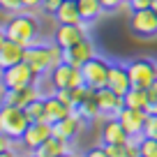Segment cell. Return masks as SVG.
Returning <instances> with one entry per match:
<instances>
[{"label":"cell","mask_w":157,"mask_h":157,"mask_svg":"<svg viewBox=\"0 0 157 157\" xmlns=\"http://www.w3.org/2000/svg\"><path fill=\"white\" fill-rule=\"evenodd\" d=\"M49 78H51V83H53L56 90L58 88H76V86H83V72H81V67L67 63V60H63L58 67L51 69Z\"/></svg>","instance_id":"52a82bcc"},{"label":"cell","mask_w":157,"mask_h":157,"mask_svg":"<svg viewBox=\"0 0 157 157\" xmlns=\"http://www.w3.org/2000/svg\"><path fill=\"white\" fill-rule=\"evenodd\" d=\"M125 106H134V109H148V90L146 88H129L125 93Z\"/></svg>","instance_id":"cb8c5ba5"},{"label":"cell","mask_w":157,"mask_h":157,"mask_svg":"<svg viewBox=\"0 0 157 157\" xmlns=\"http://www.w3.org/2000/svg\"><path fill=\"white\" fill-rule=\"evenodd\" d=\"M14 139H10L7 134H2L0 132V157L2 155H10V152H14Z\"/></svg>","instance_id":"f546056e"},{"label":"cell","mask_w":157,"mask_h":157,"mask_svg":"<svg viewBox=\"0 0 157 157\" xmlns=\"http://www.w3.org/2000/svg\"><path fill=\"white\" fill-rule=\"evenodd\" d=\"M0 76H2V67H0Z\"/></svg>","instance_id":"ab89813d"},{"label":"cell","mask_w":157,"mask_h":157,"mask_svg":"<svg viewBox=\"0 0 157 157\" xmlns=\"http://www.w3.org/2000/svg\"><path fill=\"white\" fill-rule=\"evenodd\" d=\"M25 113H28L30 120H46L44 118V97H37L35 102H30L25 106Z\"/></svg>","instance_id":"d4e9b609"},{"label":"cell","mask_w":157,"mask_h":157,"mask_svg":"<svg viewBox=\"0 0 157 157\" xmlns=\"http://www.w3.org/2000/svg\"><path fill=\"white\" fill-rule=\"evenodd\" d=\"M51 134H53V125H51L49 120H30L28 129H25L23 136H21V146L28 152H35Z\"/></svg>","instance_id":"9c48e42d"},{"label":"cell","mask_w":157,"mask_h":157,"mask_svg":"<svg viewBox=\"0 0 157 157\" xmlns=\"http://www.w3.org/2000/svg\"><path fill=\"white\" fill-rule=\"evenodd\" d=\"M148 113H157V81L148 88Z\"/></svg>","instance_id":"1f68e13d"},{"label":"cell","mask_w":157,"mask_h":157,"mask_svg":"<svg viewBox=\"0 0 157 157\" xmlns=\"http://www.w3.org/2000/svg\"><path fill=\"white\" fill-rule=\"evenodd\" d=\"M21 5H23L25 12H37L42 10V0H21Z\"/></svg>","instance_id":"836d02e7"},{"label":"cell","mask_w":157,"mask_h":157,"mask_svg":"<svg viewBox=\"0 0 157 157\" xmlns=\"http://www.w3.org/2000/svg\"><path fill=\"white\" fill-rule=\"evenodd\" d=\"M150 10L155 12V16H157V0H150Z\"/></svg>","instance_id":"f35d334b"},{"label":"cell","mask_w":157,"mask_h":157,"mask_svg":"<svg viewBox=\"0 0 157 157\" xmlns=\"http://www.w3.org/2000/svg\"><path fill=\"white\" fill-rule=\"evenodd\" d=\"M95 53H97L95 42L90 37H86V39H81V42H76L74 46L65 49V60L72 63V65H76V67H81V65H83L86 60H90Z\"/></svg>","instance_id":"9a60e30c"},{"label":"cell","mask_w":157,"mask_h":157,"mask_svg":"<svg viewBox=\"0 0 157 157\" xmlns=\"http://www.w3.org/2000/svg\"><path fill=\"white\" fill-rule=\"evenodd\" d=\"M88 21H81V23H58L53 33V42H58L63 49H69L76 42L88 37Z\"/></svg>","instance_id":"30bf717a"},{"label":"cell","mask_w":157,"mask_h":157,"mask_svg":"<svg viewBox=\"0 0 157 157\" xmlns=\"http://www.w3.org/2000/svg\"><path fill=\"white\" fill-rule=\"evenodd\" d=\"M86 155H88V157H106V152H104V143H99V146L90 148Z\"/></svg>","instance_id":"d590c367"},{"label":"cell","mask_w":157,"mask_h":157,"mask_svg":"<svg viewBox=\"0 0 157 157\" xmlns=\"http://www.w3.org/2000/svg\"><path fill=\"white\" fill-rule=\"evenodd\" d=\"M5 33H7V39L19 42L21 46H30L35 42H39V37H42V23L33 12L21 10L16 14H10V19L5 23Z\"/></svg>","instance_id":"7a4b0ae2"},{"label":"cell","mask_w":157,"mask_h":157,"mask_svg":"<svg viewBox=\"0 0 157 157\" xmlns=\"http://www.w3.org/2000/svg\"><path fill=\"white\" fill-rule=\"evenodd\" d=\"M37 74H35V69L30 67L25 60H21V63L12 65V67H5L2 69V76H0V81L5 83V88H23V86H30V83H37Z\"/></svg>","instance_id":"8992f818"},{"label":"cell","mask_w":157,"mask_h":157,"mask_svg":"<svg viewBox=\"0 0 157 157\" xmlns=\"http://www.w3.org/2000/svg\"><path fill=\"white\" fill-rule=\"evenodd\" d=\"M60 2H63V0H42V12H46V14H53V12L60 7Z\"/></svg>","instance_id":"d6a6232c"},{"label":"cell","mask_w":157,"mask_h":157,"mask_svg":"<svg viewBox=\"0 0 157 157\" xmlns=\"http://www.w3.org/2000/svg\"><path fill=\"white\" fill-rule=\"evenodd\" d=\"M67 113H72V109H69L65 102H60L56 95H46L44 97V118L51 125L58 123V120H63Z\"/></svg>","instance_id":"ffe728a7"},{"label":"cell","mask_w":157,"mask_h":157,"mask_svg":"<svg viewBox=\"0 0 157 157\" xmlns=\"http://www.w3.org/2000/svg\"><path fill=\"white\" fill-rule=\"evenodd\" d=\"M28 125H30V118L25 113V109L14 106V104H2L0 106V132L2 134H7L14 141H21Z\"/></svg>","instance_id":"3957f363"},{"label":"cell","mask_w":157,"mask_h":157,"mask_svg":"<svg viewBox=\"0 0 157 157\" xmlns=\"http://www.w3.org/2000/svg\"><path fill=\"white\" fill-rule=\"evenodd\" d=\"M56 21L58 23H81V12H78V5L76 0H63L60 2V7L53 12Z\"/></svg>","instance_id":"44dd1931"},{"label":"cell","mask_w":157,"mask_h":157,"mask_svg":"<svg viewBox=\"0 0 157 157\" xmlns=\"http://www.w3.org/2000/svg\"><path fill=\"white\" fill-rule=\"evenodd\" d=\"M37 97H42L37 83H30V86H23V88H10L5 93V104H14V106L25 109L30 102H35Z\"/></svg>","instance_id":"2e32d148"},{"label":"cell","mask_w":157,"mask_h":157,"mask_svg":"<svg viewBox=\"0 0 157 157\" xmlns=\"http://www.w3.org/2000/svg\"><path fill=\"white\" fill-rule=\"evenodd\" d=\"M7 42V33H5V25H2V28H0V46L5 44Z\"/></svg>","instance_id":"74e56055"},{"label":"cell","mask_w":157,"mask_h":157,"mask_svg":"<svg viewBox=\"0 0 157 157\" xmlns=\"http://www.w3.org/2000/svg\"><path fill=\"white\" fill-rule=\"evenodd\" d=\"M127 139H129V134L125 132L120 120L118 118H106V123L102 125V143H120V146H125Z\"/></svg>","instance_id":"ac0fdd59"},{"label":"cell","mask_w":157,"mask_h":157,"mask_svg":"<svg viewBox=\"0 0 157 157\" xmlns=\"http://www.w3.org/2000/svg\"><path fill=\"white\" fill-rule=\"evenodd\" d=\"M118 120L125 127V132L129 136H136V134H143V125L148 120V109H134V106H123L120 113H118Z\"/></svg>","instance_id":"8fae6325"},{"label":"cell","mask_w":157,"mask_h":157,"mask_svg":"<svg viewBox=\"0 0 157 157\" xmlns=\"http://www.w3.org/2000/svg\"><path fill=\"white\" fill-rule=\"evenodd\" d=\"M25 58V46H21L19 42H12V39H7L5 44L0 46V67H12V65L21 63V60Z\"/></svg>","instance_id":"d6986e66"},{"label":"cell","mask_w":157,"mask_h":157,"mask_svg":"<svg viewBox=\"0 0 157 157\" xmlns=\"http://www.w3.org/2000/svg\"><path fill=\"white\" fill-rule=\"evenodd\" d=\"M111 63H113V60H109L106 56H99V53H95L90 60H86V63L81 65L83 83L88 86L90 90L104 88L106 81H109V69H111Z\"/></svg>","instance_id":"277c9868"},{"label":"cell","mask_w":157,"mask_h":157,"mask_svg":"<svg viewBox=\"0 0 157 157\" xmlns=\"http://www.w3.org/2000/svg\"><path fill=\"white\" fill-rule=\"evenodd\" d=\"M129 30L136 37H155L157 35V16L150 7L132 10L129 14Z\"/></svg>","instance_id":"ba28073f"},{"label":"cell","mask_w":157,"mask_h":157,"mask_svg":"<svg viewBox=\"0 0 157 157\" xmlns=\"http://www.w3.org/2000/svg\"><path fill=\"white\" fill-rule=\"evenodd\" d=\"M106 88H111L113 93H118L120 97H125V93L132 88V81H129V72H127V63H120V60H113V63H111Z\"/></svg>","instance_id":"5bb4252c"},{"label":"cell","mask_w":157,"mask_h":157,"mask_svg":"<svg viewBox=\"0 0 157 157\" xmlns=\"http://www.w3.org/2000/svg\"><path fill=\"white\" fill-rule=\"evenodd\" d=\"M25 63L35 69L37 76H44L49 74L53 67H58L65 60V49L58 42H35V44L25 46Z\"/></svg>","instance_id":"6da1fadb"},{"label":"cell","mask_w":157,"mask_h":157,"mask_svg":"<svg viewBox=\"0 0 157 157\" xmlns=\"http://www.w3.org/2000/svg\"><path fill=\"white\" fill-rule=\"evenodd\" d=\"M76 5H78V12H81V19L88 21V23H95L104 12L99 0H76Z\"/></svg>","instance_id":"603a6c76"},{"label":"cell","mask_w":157,"mask_h":157,"mask_svg":"<svg viewBox=\"0 0 157 157\" xmlns=\"http://www.w3.org/2000/svg\"><path fill=\"white\" fill-rule=\"evenodd\" d=\"M129 81L134 88H150L157 81V60L152 58H132L127 63Z\"/></svg>","instance_id":"5b68a950"},{"label":"cell","mask_w":157,"mask_h":157,"mask_svg":"<svg viewBox=\"0 0 157 157\" xmlns=\"http://www.w3.org/2000/svg\"><path fill=\"white\" fill-rule=\"evenodd\" d=\"M123 2H129V0H123Z\"/></svg>","instance_id":"60d3db41"},{"label":"cell","mask_w":157,"mask_h":157,"mask_svg":"<svg viewBox=\"0 0 157 157\" xmlns=\"http://www.w3.org/2000/svg\"><path fill=\"white\" fill-rule=\"evenodd\" d=\"M69 143H72V141H65V139L51 134V136L46 139V141L42 143L33 155H37V157H60V155H67V152H72Z\"/></svg>","instance_id":"e0dca14e"},{"label":"cell","mask_w":157,"mask_h":157,"mask_svg":"<svg viewBox=\"0 0 157 157\" xmlns=\"http://www.w3.org/2000/svg\"><path fill=\"white\" fill-rule=\"evenodd\" d=\"M21 10H23L21 0H0V12H5V14H16Z\"/></svg>","instance_id":"f1b7e54d"},{"label":"cell","mask_w":157,"mask_h":157,"mask_svg":"<svg viewBox=\"0 0 157 157\" xmlns=\"http://www.w3.org/2000/svg\"><path fill=\"white\" fill-rule=\"evenodd\" d=\"M143 136L157 139V113H148V120L143 125Z\"/></svg>","instance_id":"83f0119b"},{"label":"cell","mask_w":157,"mask_h":157,"mask_svg":"<svg viewBox=\"0 0 157 157\" xmlns=\"http://www.w3.org/2000/svg\"><path fill=\"white\" fill-rule=\"evenodd\" d=\"M5 93H7V88H5V83L0 81V106L5 104Z\"/></svg>","instance_id":"8d00e7d4"},{"label":"cell","mask_w":157,"mask_h":157,"mask_svg":"<svg viewBox=\"0 0 157 157\" xmlns=\"http://www.w3.org/2000/svg\"><path fill=\"white\" fill-rule=\"evenodd\" d=\"M99 2H102L104 12H113L118 7H123V0H99Z\"/></svg>","instance_id":"e575fe53"},{"label":"cell","mask_w":157,"mask_h":157,"mask_svg":"<svg viewBox=\"0 0 157 157\" xmlns=\"http://www.w3.org/2000/svg\"><path fill=\"white\" fill-rule=\"evenodd\" d=\"M104 152H106V157H127L125 146H120V143H104Z\"/></svg>","instance_id":"4dcf8cb0"},{"label":"cell","mask_w":157,"mask_h":157,"mask_svg":"<svg viewBox=\"0 0 157 157\" xmlns=\"http://www.w3.org/2000/svg\"><path fill=\"white\" fill-rule=\"evenodd\" d=\"M95 99H97V104H99L102 118H116L118 113H120V109L125 106V99L118 93H113L111 88H106V86L95 90Z\"/></svg>","instance_id":"4fadbf2b"},{"label":"cell","mask_w":157,"mask_h":157,"mask_svg":"<svg viewBox=\"0 0 157 157\" xmlns=\"http://www.w3.org/2000/svg\"><path fill=\"white\" fill-rule=\"evenodd\" d=\"M139 155L141 157H157V139H141V148H139Z\"/></svg>","instance_id":"484cf974"},{"label":"cell","mask_w":157,"mask_h":157,"mask_svg":"<svg viewBox=\"0 0 157 157\" xmlns=\"http://www.w3.org/2000/svg\"><path fill=\"white\" fill-rule=\"evenodd\" d=\"M74 111L83 118L86 123H95V120H99V118H102V111H99V104H97V99H95V93L90 95V97H86L83 102L74 109Z\"/></svg>","instance_id":"7402d4cb"},{"label":"cell","mask_w":157,"mask_h":157,"mask_svg":"<svg viewBox=\"0 0 157 157\" xmlns=\"http://www.w3.org/2000/svg\"><path fill=\"white\" fill-rule=\"evenodd\" d=\"M141 139H143V134H136V136H129L127 139V143H125V155H127V157H136L139 155Z\"/></svg>","instance_id":"4316f807"},{"label":"cell","mask_w":157,"mask_h":157,"mask_svg":"<svg viewBox=\"0 0 157 157\" xmlns=\"http://www.w3.org/2000/svg\"><path fill=\"white\" fill-rule=\"evenodd\" d=\"M83 127H86V120L78 116L76 111H72V113H67L63 120L53 123V134L60 136V139H65V141H74V139H78V134L83 132Z\"/></svg>","instance_id":"7c38bea8"}]
</instances>
